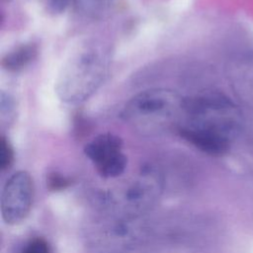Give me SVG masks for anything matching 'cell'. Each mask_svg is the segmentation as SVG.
Listing matches in <instances>:
<instances>
[{"mask_svg":"<svg viewBox=\"0 0 253 253\" xmlns=\"http://www.w3.org/2000/svg\"><path fill=\"white\" fill-rule=\"evenodd\" d=\"M184 100L172 90H145L126 104L122 118L141 131L159 132L177 125Z\"/></svg>","mask_w":253,"mask_h":253,"instance_id":"6da1fadb","label":"cell"},{"mask_svg":"<svg viewBox=\"0 0 253 253\" xmlns=\"http://www.w3.org/2000/svg\"><path fill=\"white\" fill-rule=\"evenodd\" d=\"M184 111L189 117L185 125L210 130L232 140L241 129L243 120L240 110L221 94H207L184 100Z\"/></svg>","mask_w":253,"mask_h":253,"instance_id":"7a4b0ae2","label":"cell"},{"mask_svg":"<svg viewBox=\"0 0 253 253\" xmlns=\"http://www.w3.org/2000/svg\"><path fill=\"white\" fill-rule=\"evenodd\" d=\"M106 71L104 54L96 50H82L65 66L58 82L62 100L81 101L87 98L102 82Z\"/></svg>","mask_w":253,"mask_h":253,"instance_id":"3957f363","label":"cell"},{"mask_svg":"<svg viewBox=\"0 0 253 253\" xmlns=\"http://www.w3.org/2000/svg\"><path fill=\"white\" fill-rule=\"evenodd\" d=\"M35 195L33 178L27 171L14 173L5 183L1 195V214L11 225L19 224L29 215Z\"/></svg>","mask_w":253,"mask_h":253,"instance_id":"277c9868","label":"cell"},{"mask_svg":"<svg viewBox=\"0 0 253 253\" xmlns=\"http://www.w3.org/2000/svg\"><path fill=\"white\" fill-rule=\"evenodd\" d=\"M123 140L113 133H102L84 147L85 155L94 163L103 178H116L122 175L127 165V158L122 151Z\"/></svg>","mask_w":253,"mask_h":253,"instance_id":"5b68a950","label":"cell"},{"mask_svg":"<svg viewBox=\"0 0 253 253\" xmlns=\"http://www.w3.org/2000/svg\"><path fill=\"white\" fill-rule=\"evenodd\" d=\"M178 132L185 140L209 155L222 156L226 154L230 148L231 139L210 130L180 126Z\"/></svg>","mask_w":253,"mask_h":253,"instance_id":"8992f818","label":"cell"},{"mask_svg":"<svg viewBox=\"0 0 253 253\" xmlns=\"http://www.w3.org/2000/svg\"><path fill=\"white\" fill-rule=\"evenodd\" d=\"M38 54V46L34 42L25 43L8 52L2 58V66L10 71H17L24 68L33 61Z\"/></svg>","mask_w":253,"mask_h":253,"instance_id":"52a82bcc","label":"cell"},{"mask_svg":"<svg viewBox=\"0 0 253 253\" xmlns=\"http://www.w3.org/2000/svg\"><path fill=\"white\" fill-rule=\"evenodd\" d=\"M75 8L82 15L90 18H101L112 6L114 0H72Z\"/></svg>","mask_w":253,"mask_h":253,"instance_id":"ba28073f","label":"cell"},{"mask_svg":"<svg viewBox=\"0 0 253 253\" xmlns=\"http://www.w3.org/2000/svg\"><path fill=\"white\" fill-rule=\"evenodd\" d=\"M14 161V151L9 140L5 136L0 138V168L2 171L9 169Z\"/></svg>","mask_w":253,"mask_h":253,"instance_id":"9c48e42d","label":"cell"},{"mask_svg":"<svg viewBox=\"0 0 253 253\" xmlns=\"http://www.w3.org/2000/svg\"><path fill=\"white\" fill-rule=\"evenodd\" d=\"M22 253H52L49 243L42 237H35L24 246Z\"/></svg>","mask_w":253,"mask_h":253,"instance_id":"30bf717a","label":"cell"},{"mask_svg":"<svg viewBox=\"0 0 253 253\" xmlns=\"http://www.w3.org/2000/svg\"><path fill=\"white\" fill-rule=\"evenodd\" d=\"M70 184H71L70 179L61 175L58 172H51L48 174L46 178V186L48 190L53 192H59V191L65 190Z\"/></svg>","mask_w":253,"mask_h":253,"instance_id":"8fae6325","label":"cell"},{"mask_svg":"<svg viewBox=\"0 0 253 253\" xmlns=\"http://www.w3.org/2000/svg\"><path fill=\"white\" fill-rule=\"evenodd\" d=\"M72 0H47L48 9L52 13H61Z\"/></svg>","mask_w":253,"mask_h":253,"instance_id":"7c38bea8","label":"cell"}]
</instances>
